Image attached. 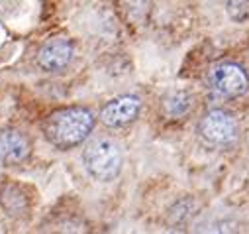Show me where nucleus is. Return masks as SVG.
Segmentation results:
<instances>
[{
    "instance_id": "nucleus-1",
    "label": "nucleus",
    "mask_w": 249,
    "mask_h": 234,
    "mask_svg": "<svg viewBox=\"0 0 249 234\" xmlns=\"http://www.w3.org/2000/svg\"><path fill=\"white\" fill-rule=\"evenodd\" d=\"M94 116L87 108H63L57 110L43 122V134L45 138L59 150H67L73 146H79L92 130Z\"/></svg>"
},
{
    "instance_id": "nucleus-2",
    "label": "nucleus",
    "mask_w": 249,
    "mask_h": 234,
    "mask_svg": "<svg viewBox=\"0 0 249 234\" xmlns=\"http://www.w3.org/2000/svg\"><path fill=\"white\" fill-rule=\"evenodd\" d=\"M83 161L96 181H112L122 169V152L114 140L98 138L87 146Z\"/></svg>"
},
{
    "instance_id": "nucleus-3",
    "label": "nucleus",
    "mask_w": 249,
    "mask_h": 234,
    "mask_svg": "<svg viewBox=\"0 0 249 234\" xmlns=\"http://www.w3.org/2000/svg\"><path fill=\"white\" fill-rule=\"evenodd\" d=\"M208 87L222 98H237L247 93L249 81L245 71L235 63H218L208 71Z\"/></svg>"
},
{
    "instance_id": "nucleus-4",
    "label": "nucleus",
    "mask_w": 249,
    "mask_h": 234,
    "mask_svg": "<svg viewBox=\"0 0 249 234\" xmlns=\"http://www.w3.org/2000/svg\"><path fill=\"white\" fill-rule=\"evenodd\" d=\"M198 132L206 142L214 146H226L237 138V122L231 114L224 110H210L200 120Z\"/></svg>"
},
{
    "instance_id": "nucleus-5",
    "label": "nucleus",
    "mask_w": 249,
    "mask_h": 234,
    "mask_svg": "<svg viewBox=\"0 0 249 234\" xmlns=\"http://www.w3.org/2000/svg\"><path fill=\"white\" fill-rule=\"evenodd\" d=\"M140 108H142V100L138 97L124 95V97L112 98L100 110V122L110 126V128L124 126V124H128V122L138 118Z\"/></svg>"
},
{
    "instance_id": "nucleus-6",
    "label": "nucleus",
    "mask_w": 249,
    "mask_h": 234,
    "mask_svg": "<svg viewBox=\"0 0 249 234\" xmlns=\"http://www.w3.org/2000/svg\"><path fill=\"white\" fill-rule=\"evenodd\" d=\"M73 59V45L65 38L47 39L37 53V63L45 71H59L71 63Z\"/></svg>"
},
{
    "instance_id": "nucleus-7",
    "label": "nucleus",
    "mask_w": 249,
    "mask_h": 234,
    "mask_svg": "<svg viewBox=\"0 0 249 234\" xmlns=\"http://www.w3.org/2000/svg\"><path fill=\"white\" fill-rule=\"evenodd\" d=\"M32 152V144L28 136L20 130H4L0 132V161L16 165L22 163Z\"/></svg>"
},
{
    "instance_id": "nucleus-8",
    "label": "nucleus",
    "mask_w": 249,
    "mask_h": 234,
    "mask_svg": "<svg viewBox=\"0 0 249 234\" xmlns=\"http://www.w3.org/2000/svg\"><path fill=\"white\" fill-rule=\"evenodd\" d=\"M161 106L169 118H180V116H184L193 108V98L191 95H186L182 91H173L163 98Z\"/></svg>"
},
{
    "instance_id": "nucleus-9",
    "label": "nucleus",
    "mask_w": 249,
    "mask_h": 234,
    "mask_svg": "<svg viewBox=\"0 0 249 234\" xmlns=\"http://www.w3.org/2000/svg\"><path fill=\"white\" fill-rule=\"evenodd\" d=\"M0 205L12 216H20L28 211V199L16 185H8L0 191Z\"/></svg>"
},
{
    "instance_id": "nucleus-10",
    "label": "nucleus",
    "mask_w": 249,
    "mask_h": 234,
    "mask_svg": "<svg viewBox=\"0 0 249 234\" xmlns=\"http://www.w3.org/2000/svg\"><path fill=\"white\" fill-rule=\"evenodd\" d=\"M124 12L126 18L134 24H142L149 12V0H124Z\"/></svg>"
},
{
    "instance_id": "nucleus-11",
    "label": "nucleus",
    "mask_w": 249,
    "mask_h": 234,
    "mask_svg": "<svg viewBox=\"0 0 249 234\" xmlns=\"http://www.w3.org/2000/svg\"><path fill=\"white\" fill-rule=\"evenodd\" d=\"M226 10L231 20L247 22L249 20V0H228Z\"/></svg>"
}]
</instances>
